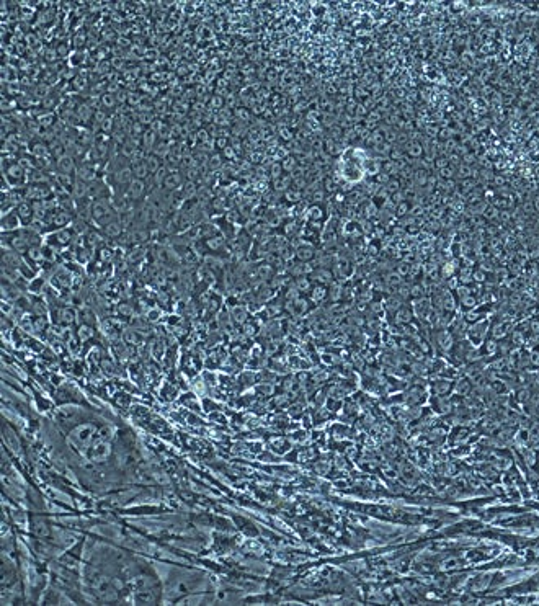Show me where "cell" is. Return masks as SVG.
Wrapping results in <instances>:
<instances>
[{
	"label": "cell",
	"mask_w": 539,
	"mask_h": 606,
	"mask_svg": "<svg viewBox=\"0 0 539 606\" xmlns=\"http://www.w3.org/2000/svg\"><path fill=\"white\" fill-rule=\"evenodd\" d=\"M2 170H3V173H5V180L10 183L12 188L26 186L25 183L28 182V172L21 167L20 162H10V160H5V162H2Z\"/></svg>",
	"instance_id": "cell-1"
},
{
	"label": "cell",
	"mask_w": 539,
	"mask_h": 606,
	"mask_svg": "<svg viewBox=\"0 0 539 606\" xmlns=\"http://www.w3.org/2000/svg\"><path fill=\"white\" fill-rule=\"evenodd\" d=\"M97 173H98V165L93 164L92 160H84L80 165H77V172L75 177L77 180H82L85 183H92L97 180Z\"/></svg>",
	"instance_id": "cell-2"
},
{
	"label": "cell",
	"mask_w": 539,
	"mask_h": 606,
	"mask_svg": "<svg viewBox=\"0 0 539 606\" xmlns=\"http://www.w3.org/2000/svg\"><path fill=\"white\" fill-rule=\"evenodd\" d=\"M92 441V428L89 425L79 426L77 430L72 431L71 435V443L74 444L77 449H85Z\"/></svg>",
	"instance_id": "cell-3"
},
{
	"label": "cell",
	"mask_w": 539,
	"mask_h": 606,
	"mask_svg": "<svg viewBox=\"0 0 539 606\" xmlns=\"http://www.w3.org/2000/svg\"><path fill=\"white\" fill-rule=\"evenodd\" d=\"M132 180H134V175H132L131 167L116 173H109V177H107V182L111 183V186H129Z\"/></svg>",
	"instance_id": "cell-4"
},
{
	"label": "cell",
	"mask_w": 539,
	"mask_h": 606,
	"mask_svg": "<svg viewBox=\"0 0 539 606\" xmlns=\"http://www.w3.org/2000/svg\"><path fill=\"white\" fill-rule=\"evenodd\" d=\"M15 213H17L18 218H20V221L25 227H28L30 224L35 221V211H33V204H31V201H21V203L15 208Z\"/></svg>",
	"instance_id": "cell-5"
},
{
	"label": "cell",
	"mask_w": 539,
	"mask_h": 606,
	"mask_svg": "<svg viewBox=\"0 0 539 606\" xmlns=\"http://www.w3.org/2000/svg\"><path fill=\"white\" fill-rule=\"evenodd\" d=\"M56 172L57 173H64V175H75L77 172V164L75 159L71 157L69 154L64 155L59 160H56ZM54 172V173H56Z\"/></svg>",
	"instance_id": "cell-6"
},
{
	"label": "cell",
	"mask_w": 539,
	"mask_h": 606,
	"mask_svg": "<svg viewBox=\"0 0 539 606\" xmlns=\"http://www.w3.org/2000/svg\"><path fill=\"white\" fill-rule=\"evenodd\" d=\"M145 193H147V185H145V180H138V178H134V180L131 182V185L127 186V198L132 200V201L143 200L145 196Z\"/></svg>",
	"instance_id": "cell-7"
},
{
	"label": "cell",
	"mask_w": 539,
	"mask_h": 606,
	"mask_svg": "<svg viewBox=\"0 0 539 606\" xmlns=\"http://www.w3.org/2000/svg\"><path fill=\"white\" fill-rule=\"evenodd\" d=\"M90 198L93 201L95 200H109V188L108 183H105L103 180H95L90 183Z\"/></svg>",
	"instance_id": "cell-8"
},
{
	"label": "cell",
	"mask_w": 539,
	"mask_h": 606,
	"mask_svg": "<svg viewBox=\"0 0 539 606\" xmlns=\"http://www.w3.org/2000/svg\"><path fill=\"white\" fill-rule=\"evenodd\" d=\"M183 180L185 178L180 172H173V173H168L162 186H163V190H167V191H177L178 188L183 186Z\"/></svg>",
	"instance_id": "cell-9"
},
{
	"label": "cell",
	"mask_w": 539,
	"mask_h": 606,
	"mask_svg": "<svg viewBox=\"0 0 539 606\" xmlns=\"http://www.w3.org/2000/svg\"><path fill=\"white\" fill-rule=\"evenodd\" d=\"M30 152H31V155H33V157H36V159L46 157V155H49V146H48V142H44L43 139H35V141H31V144H30Z\"/></svg>",
	"instance_id": "cell-10"
},
{
	"label": "cell",
	"mask_w": 539,
	"mask_h": 606,
	"mask_svg": "<svg viewBox=\"0 0 539 606\" xmlns=\"http://www.w3.org/2000/svg\"><path fill=\"white\" fill-rule=\"evenodd\" d=\"M49 155H51L53 159H56V160H59L61 157H64V155H67V146L64 144V142L59 139H54V141H51L49 142Z\"/></svg>",
	"instance_id": "cell-11"
},
{
	"label": "cell",
	"mask_w": 539,
	"mask_h": 606,
	"mask_svg": "<svg viewBox=\"0 0 539 606\" xmlns=\"http://www.w3.org/2000/svg\"><path fill=\"white\" fill-rule=\"evenodd\" d=\"M20 224H21V221H20V218L17 216L15 211H12V213L2 216V229L5 232L7 231H17Z\"/></svg>",
	"instance_id": "cell-12"
},
{
	"label": "cell",
	"mask_w": 539,
	"mask_h": 606,
	"mask_svg": "<svg viewBox=\"0 0 539 606\" xmlns=\"http://www.w3.org/2000/svg\"><path fill=\"white\" fill-rule=\"evenodd\" d=\"M139 147H138V141L134 139V137H127V139L123 142L121 144V147H120V154L121 155H125V157H127L131 160V157L132 155L136 154V150H138Z\"/></svg>",
	"instance_id": "cell-13"
},
{
	"label": "cell",
	"mask_w": 539,
	"mask_h": 606,
	"mask_svg": "<svg viewBox=\"0 0 539 606\" xmlns=\"http://www.w3.org/2000/svg\"><path fill=\"white\" fill-rule=\"evenodd\" d=\"M108 454H109L108 444H105L102 440H100V441L95 444L93 449H92V459L93 461H103V459H107Z\"/></svg>",
	"instance_id": "cell-14"
},
{
	"label": "cell",
	"mask_w": 539,
	"mask_h": 606,
	"mask_svg": "<svg viewBox=\"0 0 539 606\" xmlns=\"http://www.w3.org/2000/svg\"><path fill=\"white\" fill-rule=\"evenodd\" d=\"M144 164H145V167H147V170H149L150 175H154L155 172L161 170V168H162V159H159L157 155H154V154H147V155H145Z\"/></svg>",
	"instance_id": "cell-15"
},
{
	"label": "cell",
	"mask_w": 539,
	"mask_h": 606,
	"mask_svg": "<svg viewBox=\"0 0 539 606\" xmlns=\"http://www.w3.org/2000/svg\"><path fill=\"white\" fill-rule=\"evenodd\" d=\"M155 132L152 131V129H149V131H145L144 134H143V137H141V142H143V149L145 150V152H152V149L155 147V144H157V142H155Z\"/></svg>",
	"instance_id": "cell-16"
},
{
	"label": "cell",
	"mask_w": 539,
	"mask_h": 606,
	"mask_svg": "<svg viewBox=\"0 0 539 606\" xmlns=\"http://www.w3.org/2000/svg\"><path fill=\"white\" fill-rule=\"evenodd\" d=\"M131 170H132V175H134V178H138V180H145L147 177H150V173L147 170V167H145L144 160H143V162L131 164Z\"/></svg>",
	"instance_id": "cell-17"
},
{
	"label": "cell",
	"mask_w": 539,
	"mask_h": 606,
	"mask_svg": "<svg viewBox=\"0 0 539 606\" xmlns=\"http://www.w3.org/2000/svg\"><path fill=\"white\" fill-rule=\"evenodd\" d=\"M53 237L56 239V244H59V245H69L71 240H72V232L67 227L57 229V231L53 234Z\"/></svg>",
	"instance_id": "cell-18"
},
{
	"label": "cell",
	"mask_w": 539,
	"mask_h": 606,
	"mask_svg": "<svg viewBox=\"0 0 539 606\" xmlns=\"http://www.w3.org/2000/svg\"><path fill=\"white\" fill-rule=\"evenodd\" d=\"M102 229H103L105 236H108V237H120L121 232H123V224L120 221H113V222L107 224V226L102 227Z\"/></svg>",
	"instance_id": "cell-19"
},
{
	"label": "cell",
	"mask_w": 539,
	"mask_h": 606,
	"mask_svg": "<svg viewBox=\"0 0 539 606\" xmlns=\"http://www.w3.org/2000/svg\"><path fill=\"white\" fill-rule=\"evenodd\" d=\"M150 154H154V155H157L159 159H167L168 155H170V144H167V141H161V142H157V144H155V147L152 149V152Z\"/></svg>",
	"instance_id": "cell-20"
},
{
	"label": "cell",
	"mask_w": 539,
	"mask_h": 606,
	"mask_svg": "<svg viewBox=\"0 0 539 606\" xmlns=\"http://www.w3.org/2000/svg\"><path fill=\"white\" fill-rule=\"evenodd\" d=\"M100 105L103 107V110H113L118 105L116 102V96L115 93H109V92H105V93L100 96Z\"/></svg>",
	"instance_id": "cell-21"
},
{
	"label": "cell",
	"mask_w": 539,
	"mask_h": 606,
	"mask_svg": "<svg viewBox=\"0 0 539 606\" xmlns=\"http://www.w3.org/2000/svg\"><path fill=\"white\" fill-rule=\"evenodd\" d=\"M298 257L301 260H304V261H307V260H310L314 257V249L310 245H303V247H299L298 249Z\"/></svg>",
	"instance_id": "cell-22"
},
{
	"label": "cell",
	"mask_w": 539,
	"mask_h": 606,
	"mask_svg": "<svg viewBox=\"0 0 539 606\" xmlns=\"http://www.w3.org/2000/svg\"><path fill=\"white\" fill-rule=\"evenodd\" d=\"M219 167H222V157L219 154H213V155H209V162H208V168H209V172H214V170H217Z\"/></svg>",
	"instance_id": "cell-23"
},
{
	"label": "cell",
	"mask_w": 539,
	"mask_h": 606,
	"mask_svg": "<svg viewBox=\"0 0 539 606\" xmlns=\"http://www.w3.org/2000/svg\"><path fill=\"white\" fill-rule=\"evenodd\" d=\"M85 43H87V36L82 33V31H77V33L72 36V44H74V48L77 49L84 48Z\"/></svg>",
	"instance_id": "cell-24"
},
{
	"label": "cell",
	"mask_w": 539,
	"mask_h": 606,
	"mask_svg": "<svg viewBox=\"0 0 539 606\" xmlns=\"http://www.w3.org/2000/svg\"><path fill=\"white\" fill-rule=\"evenodd\" d=\"M87 82H89V79H87V77H80V75H77L74 80H72V87H74V90L75 92H82L87 87Z\"/></svg>",
	"instance_id": "cell-25"
},
{
	"label": "cell",
	"mask_w": 539,
	"mask_h": 606,
	"mask_svg": "<svg viewBox=\"0 0 539 606\" xmlns=\"http://www.w3.org/2000/svg\"><path fill=\"white\" fill-rule=\"evenodd\" d=\"M74 311L72 309H62L61 312H59V317H61V320L64 324H71L72 320H74Z\"/></svg>",
	"instance_id": "cell-26"
},
{
	"label": "cell",
	"mask_w": 539,
	"mask_h": 606,
	"mask_svg": "<svg viewBox=\"0 0 539 606\" xmlns=\"http://www.w3.org/2000/svg\"><path fill=\"white\" fill-rule=\"evenodd\" d=\"M109 69H111V62H108L107 59H105V61H98V64H97V74L98 75H105V74H108V72H109Z\"/></svg>",
	"instance_id": "cell-27"
},
{
	"label": "cell",
	"mask_w": 539,
	"mask_h": 606,
	"mask_svg": "<svg viewBox=\"0 0 539 606\" xmlns=\"http://www.w3.org/2000/svg\"><path fill=\"white\" fill-rule=\"evenodd\" d=\"M433 391L436 394H445L449 391V383H448V381H438V383L433 386Z\"/></svg>",
	"instance_id": "cell-28"
},
{
	"label": "cell",
	"mask_w": 539,
	"mask_h": 606,
	"mask_svg": "<svg viewBox=\"0 0 539 606\" xmlns=\"http://www.w3.org/2000/svg\"><path fill=\"white\" fill-rule=\"evenodd\" d=\"M438 340H440V345L443 348H449L451 347V335L448 333V332L438 333Z\"/></svg>",
	"instance_id": "cell-29"
},
{
	"label": "cell",
	"mask_w": 539,
	"mask_h": 606,
	"mask_svg": "<svg viewBox=\"0 0 539 606\" xmlns=\"http://www.w3.org/2000/svg\"><path fill=\"white\" fill-rule=\"evenodd\" d=\"M56 51H57V56L59 57H67L69 56V43H59L57 46H56Z\"/></svg>",
	"instance_id": "cell-30"
},
{
	"label": "cell",
	"mask_w": 539,
	"mask_h": 606,
	"mask_svg": "<svg viewBox=\"0 0 539 606\" xmlns=\"http://www.w3.org/2000/svg\"><path fill=\"white\" fill-rule=\"evenodd\" d=\"M111 67L113 69H116V71H125V67H126V64H125V59L123 57H113L111 59Z\"/></svg>",
	"instance_id": "cell-31"
},
{
	"label": "cell",
	"mask_w": 539,
	"mask_h": 606,
	"mask_svg": "<svg viewBox=\"0 0 539 606\" xmlns=\"http://www.w3.org/2000/svg\"><path fill=\"white\" fill-rule=\"evenodd\" d=\"M44 59H46L48 62H54L57 59V51H56V48H48L46 51H44Z\"/></svg>",
	"instance_id": "cell-32"
},
{
	"label": "cell",
	"mask_w": 539,
	"mask_h": 606,
	"mask_svg": "<svg viewBox=\"0 0 539 606\" xmlns=\"http://www.w3.org/2000/svg\"><path fill=\"white\" fill-rule=\"evenodd\" d=\"M100 240H102V237H100L98 234H95V232H90L89 236H87V245H90V247L97 245Z\"/></svg>",
	"instance_id": "cell-33"
},
{
	"label": "cell",
	"mask_w": 539,
	"mask_h": 606,
	"mask_svg": "<svg viewBox=\"0 0 539 606\" xmlns=\"http://www.w3.org/2000/svg\"><path fill=\"white\" fill-rule=\"evenodd\" d=\"M111 435H113V430L108 428V426H105V428L100 431V440H102V441H107V440L111 438Z\"/></svg>",
	"instance_id": "cell-34"
},
{
	"label": "cell",
	"mask_w": 539,
	"mask_h": 606,
	"mask_svg": "<svg viewBox=\"0 0 539 606\" xmlns=\"http://www.w3.org/2000/svg\"><path fill=\"white\" fill-rule=\"evenodd\" d=\"M79 333H80V338H82V340H85V338H89V337H92V335H93L92 329H90V327H85V325H84V327H80V332H79Z\"/></svg>",
	"instance_id": "cell-35"
},
{
	"label": "cell",
	"mask_w": 539,
	"mask_h": 606,
	"mask_svg": "<svg viewBox=\"0 0 539 606\" xmlns=\"http://www.w3.org/2000/svg\"><path fill=\"white\" fill-rule=\"evenodd\" d=\"M232 314H234V319L237 320V322H244L245 320V311L244 309H234Z\"/></svg>",
	"instance_id": "cell-36"
},
{
	"label": "cell",
	"mask_w": 539,
	"mask_h": 606,
	"mask_svg": "<svg viewBox=\"0 0 539 606\" xmlns=\"http://www.w3.org/2000/svg\"><path fill=\"white\" fill-rule=\"evenodd\" d=\"M214 144L217 146V149H224V150L227 149V139H226V137H217Z\"/></svg>",
	"instance_id": "cell-37"
},
{
	"label": "cell",
	"mask_w": 539,
	"mask_h": 606,
	"mask_svg": "<svg viewBox=\"0 0 539 606\" xmlns=\"http://www.w3.org/2000/svg\"><path fill=\"white\" fill-rule=\"evenodd\" d=\"M397 320H399V322H409L410 320V314H407V311H400L399 314H397Z\"/></svg>",
	"instance_id": "cell-38"
},
{
	"label": "cell",
	"mask_w": 539,
	"mask_h": 606,
	"mask_svg": "<svg viewBox=\"0 0 539 606\" xmlns=\"http://www.w3.org/2000/svg\"><path fill=\"white\" fill-rule=\"evenodd\" d=\"M283 167H285L286 170H291V168H294V167H296V160H294L293 157H287V159H286V162L283 164Z\"/></svg>",
	"instance_id": "cell-39"
},
{
	"label": "cell",
	"mask_w": 539,
	"mask_h": 606,
	"mask_svg": "<svg viewBox=\"0 0 539 606\" xmlns=\"http://www.w3.org/2000/svg\"><path fill=\"white\" fill-rule=\"evenodd\" d=\"M84 59H85V56L84 54H80V53H75L74 56H72V61H74L75 66H79V64L84 62Z\"/></svg>",
	"instance_id": "cell-40"
},
{
	"label": "cell",
	"mask_w": 539,
	"mask_h": 606,
	"mask_svg": "<svg viewBox=\"0 0 539 606\" xmlns=\"http://www.w3.org/2000/svg\"><path fill=\"white\" fill-rule=\"evenodd\" d=\"M127 102H129L131 105H139V102H141V98H139V95L129 93V95H127Z\"/></svg>",
	"instance_id": "cell-41"
},
{
	"label": "cell",
	"mask_w": 539,
	"mask_h": 606,
	"mask_svg": "<svg viewBox=\"0 0 539 606\" xmlns=\"http://www.w3.org/2000/svg\"><path fill=\"white\" fill-rule=\"evenodd\" d=\"M309 213H310V218H321L322 216V211L319 208H310Z\"/></svg>",
	"instance_id": "cell-42"
},
{
	"label": "cell",
	"mask_w": 539,
	"mask_h": 606,
	"mask_svg": "<svg viewBox=\"0 0 539 606\" xmlns=\"http://www.w3.org/2000/svg\"><path fill=\"white\" fill-rule=\"evenodd\" d=\"M469 391V384L466 383V381H463V384H459L458 386V392H461V394H466Z\"/></svg>",
	"instance_id": "cell-43"
},
{
	"label": "cell",
	"mask_w": 539,
	"mask_h": 606,
	"mask_svg": "<svg viewBox=\"0 0 539 606\" xmlns=\"http://www.w3.org/2000/svg\"><path fill=\"white\" fill-rule=\"evenodd\" d=\"M211 105L213 107H216V108H221L222 107V98L221 96H214V98L211 100Z\"/></svg>",
	"instance_id": "cell-44"
},
{
	"label": "cell",
	"mask_w": 539,
	"mask_h": 606,
	"mask_svg": "<svg viewBox=\"0 0 539 606\" xmlns=\"http://www.w3.org/2000/svg\"><path fill=\"white\" fill-rule=\"evenodd\" d=\"M125 337H126V340H127V342H131V343H136V338H138V337H136V333H134V332H126V333H125Z\"/></svg>",
	"instance_id": "cell-45"
},
{
	"label": "cell",
	"mask_w": 539,
	"mask_h": 606,
	"mask_svg": "<svg viewBox=\"0 0 539 606\" xmlns=\"http://www.w3.org/2000/svg\"><path fill=\"white\" fill-rule=\"evenodd\" d=\"M155 57H157V51H154V49L145 51V59H155Z\"/></svg>",
	"instance_id": "cell-46"
},
{
	"label": "cell",
	"mask_w": 539,
	"mask_h": 606,
	"mask_svg": "<svg viewBox=\"0 0 539 606\" xmlns=\"http://www.w3.org/2000/svg\"><path fill=\"white\" fill-rule=\"evenodd\" d=\"M531 361H533V365L539 366V351H534L533 353V355H531Z\"/></svg>",
	"instance_id": "cell-47"
},
{
	"label": "cell",
	"mask_w": 539,
	"mask_h": 606,
	"mask_svg": "<svg viewBox=\"0 0 539 606\" xmlns=\"http://www.w3.org/2000/svg\"><path fill=\"white\" fill-rule=\"evenodd\" d=\"M299 286L305 289V288H307V286H309V284H307V281H303V279H299Z\"/></svg>",
	"instance_id": "cell-48"
}]
</instances>
